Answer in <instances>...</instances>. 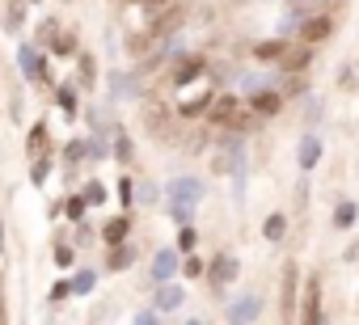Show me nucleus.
<instances>
[{
  "label": "nucleus",
  "mask_w": 359,
  "mask_h": 325,
  "mask_svg": "<svg viewBox=\"0 0 359 325\" xmlns=\"http://www.w3.org/2000/svg\"><path fill=\"white\" fill-rule=\"evenodd\" d=\"M212 174L220 178H233L237 194L245 190V178H249V152H245V140L233 135V131H220L216 140V152H212Z\"/></svg>",
  "instance_id": "obj_1"
},
{
  "label": "nucleus",
  "mask_w": 359,
  "mask_h": 325,
  "mask_svg": "<svg viewBox=\"0 0 359 325\" xmlns=\"http://www.w3.org/2000/svg\"><path fill=\"white\" fill-rule=\"evenodd\" d=\"M140 123L148 127V135H157V140H174V110H169V101L165 97H144L140 101Z\"/></svg>",
  "instance_id": "obj_2"
},
{
  "label": "nucleus",
  "mask_w": 359,
  "mask_h": 325,
  "mask_svg": "<svg viewBox=\"0 0 359 325\" xmlns=\"http://www.w3.org/2000/svg\"><path fill=\"white\" fill-rule=\"evenodd\" d=\"M17 68H22V76L30 85H51V60L42 56L34 42H22L17 47Z\"/></svg>",
  "instance_id": "obj_3"
},
{
  "label": "nucleus",
  "mask_w": 359,
  "mask_h": 325,
  "mask_svg": "<svg viewBox=\"0 0 359 325\" xmlns=\"http://www.w3.org/2000/svg\"><path fill=\"white\" fill-rule=\"evenodd\" d=\"M203 194H208V182H203L199 174H178V178L165 186V199H169V203H186V207H199Z\"/></svg>",
  "instance_id": "obj_4"
},
{
  "label": "nucleus",
  "mask_w": 359,
  "mask_h": 325,
  "mask_svg": "<svg viewBox=\"0 0 359 325\" xmlns=\"http://www.w3.org/2000/svg\"><path fill=\"white\" fill-rule=\"evenodd\" d=\"M212 72V64H208V56H199V51H190V56H178L174 60V72H169V85H178V89H186V85H194V81H203Z\"/></svg>",
  "instance_id": "obj_5"
},
{
  "label": "nucleus",
  "mask_w": 359,
  "mask_h": 325,
  "mask_svg": "<svg viewBox=\"0 0 359 325\" xmlns=\"http://www.w3.org/2000/svg\"><path fill=\"white\" fill-rule=\"evenodd\" d=\"M258 317H262V296L245 292V296L224 300V321H228V325H253Z\"/></svg>",
  "instance_id": "obj_6"
},
{
  "label": "nucleus",
  "mask_w": 359,
  "mask_h": 325,
  "mask_svg": "<svg viewBox=\"0 0 359 325\" xmlns=\"http://www.w3.org/2000/svg\"><path fill=\"white\" fill-rule=\"evenodd\" d=\"M174 275H182V253H178L174 245H165V249L152 253L148 279H152V288H161V283H174Z\"/></svg>",
  "instance_id": "obj_7"
},
{
  "label": "nucleus",
  "mask_w": 359,
  "mask_h": 325,
  "mask_svg": "<svg viewBox=\"0 0 359 325\" xmlns=\"http://www.w3.org/2000/svg\"><path fill=\"white\" fill-rule=\"evenodd\" d=\"M300 325H322L326 321V312H322V279L317 275H309L304 279V292H300V317H296Z\"/></svg>",
  "instance_id": "obj_8"
},
{
  "label": "nucleus",
  "mask_w": 359,
  "mask_h": 325,
  "mask_svg": "<svg viewBox=\"0 0 359 325\" xmlns=\"http://www.w3.org/2000/svg\"><path fill=\"white\" fill-rule=\"evenodd\" d=\"M182 17H186V13H182V5L174 0L169 9H161V13H152V17H148V30H144V34H148L152 42H169V38H174V30L182 26Z\"/></svg>",
  "instance_id": "obj_9"
},
{
  "label": "nucleus",
  "mask_w": 359,
  "mask_h": 325,
  "mask_svg": "<svg viewBox=\"0 0 359 325\" xmlns=\"http://www.w3.org/2000/svg\"><path fill=\"white\" fill-rule=\"evenodd\" d=\"M245 110V97L241 93H216V101H212V110H208V127H216V131H224L237 115Z\"/></svg>",
  "instance_id": "obj_10"
},
{
  "label": "nucleus",
  "mask_w": 359,
  "mask_h": 325,
  "mask_svg": "<svg viewBox=\"0 0 359 325\" xmlns=\"http://www.w3.org/2000/svg\"><path fill=\"white\" fill-rule=\"evenodd\" d=\"M296 38H300V42H309V47L330 42V38H334V13H309V17L300 22Z\"/></svg>",
  "instance_id": "obj_11"
},
{
  "label": "nucleus",
  "mask_w": 359,
  "mask_h": 325,
  "mask_svg": "<svg viewBox=\"0 0 359 325\" xmlns=\"http://www.w3.org/2000/svg\"><path fill=\"white\" fill-rule=\"evenodd\" d=\"M283 106H287V97H283L279 89H262V93H249V97H245V110H249V115H258L262 123L275 119Z\"/></svg>",
  "instance_id": "obj_12"
},
{
  "label": "nucleus",
  "mask_w": 359,
  "mask_h": 325,
  "mask_svg": "<svg viewBox=\"0 0 359 325\" xmlns=\"http://www.w3.org/2000/svg\"><path fill=\"white\" fill-rule=\"evenodd\" d=\"M237 275H241V262H237L233 253H220V258L208 266V283H212V292H216L220 300H224V288H228Z\"/></svg>",
  "instance_id": "obj_13"
},
{
  "label": "nucleus",
  "mask_w": 359,
  "mask_h": 325,
  "mask_svg": "<svg viewBox=\"0 0 359 325\" xmlns=\"http://www.w3.org/2000/svg\"><path fill=\"white\" fill-rule=\"evenodd\" d=\"M144 81L140 72H110V101H144Z\"/></svg>",
  "instance_id": "obj_14"
},
{
  "label": "nucleus",
  "mask_w": 359,
  "mask_h": 325,
  "mask_svg": "<svg viewBox=\"0 0 359 325\" xmlns=\"http://www.w3.org/2000/svg\"><path fill=\"white\" fill-rule=\"evenodd\" d=\"M322 152H326L322 135H317V131H304V135H300V144H296V165H300L304 174H313V169L322 165Z\"/></svg>",
  "instance_id": "obj_15"
},
{
  "label": "nucleus",
  "mask_w": 359,
  "mask_h": 325,
  "mask_svg": "<svg viewBox=\"0 0 359 325\" xmlns=\"http://www.w3.org/2000/svg\"><path fill=\"white\" fill-rule=\"evenodd\" d=\"M296 279H300V275H296V266L287 262V270H283V292H279V317H283L287 325L300 317V292H296Z\"/></svg>",
  "instance_id": "obj_16"
},
{
  "label": "nucleus",
  "mask_w": 359,
  "mask_h": 325,
  "mask_svg": "<svg viewBox=\"0 0 359 325\" xmlns=\"http://www.w3.org/2000/svg\"><path fill=\"white\" fill-rule=\"evenodd\" d=\"M313 51H317V47H309V42L287 47V56L279 60V72H287V76H309V68H313Z\"/></svg>",
  "instance_id": "obj_17"
},
{
  "label": "nucleus",
  "mask_w": 359,
  "mask_h": 325,
  "mask_svg": "<svg viewBox=\"0 0 359 325\" xmlns=\"http://www.w3.org/2000/svg\"><path fill=\"white\" fill-rule=\"evenodd\" d=\"M101 241H106L110 249L115 245H127V237H131V215L127 211H119V215H110V220L106 224H101V233H97Z\"/></svg>",
  "instance_id": "obj_18"
},
{
  "label": "nucleus",
  "mask_w": 359,
  "mask_h": 325,
  "mask_svg": "<svg viewBox=\"0 0 359 325\" xmlns=\"http://www.w3.org/2000/svg\"><path fill=\"white\" fill-rule=\"evenodd\" d=\"M287 38H262V42H253V64H275L279 68V60L287 56Z\"/></svg>",
  "instance_id": "obj_19"
},
{
  "label": "nucleus",
  "mask_w": 359,
  "mask_h": 325,
  "mask_svg": "<svg viewBox=\"0 0 359 325\" xmlns=\"http://www.w3.org/2000/svg\"><path fill=\"white\" fill-rule=\"evenodd\" d=\"M182 300H186V292H182L178 283H161V288H152V308H157V312H178V308H182Z\"/></svg>",
  "instance_id": "obj_20"
},
{
  "label": "nucleus",
  "mask_w": 359,
  "mask_h": 325,
  "mask_svg": "<svg viewBox=\"0 0 359 325\" xmlns=\"http://www.w3.org/2000/svg\"><path fill=\"white\" fill-rule=\"evenodd\" d=\"M56 106H60V115L72 123L76 115H81V93H76V85L72 81H64V85H56Z\"/></svg>",
  "instance_id": "obj_21"
},
{
  "label": "nucleus",
  "mask_w": 359,
  "mask_h": 325,
  "mask_svg": "<svg viewBox=\"0 0 359 325\" xmlns=\"http://www.w3.org/2000/svg\"><path fill=\"white\" fill-rule=\"evenodd\" d=\"M212 101H216V93H212V89H208V93H199V97H190V101H182V106H178V119H186V123H194V119H208Z\"/></svg>",
  "instance_id": "obj_22"
},
{
  "label": "nucleus",
  "mask_w": 359,
  "mask_h": 325,
  "mask_svg": "<svg viewBox=\"0 0 359 325\" xmlns=\"http://www.w3.org/2000/svg\"><path fill=\"white\" fill-rule=\"evenodd\" d=\"M355 220H359V203H355V199H338V203H334V215H330V224H334L338 233H347V228H355Z\"/></svg>",
  "instance_id": "obj_23"
},
{
  "label": "nucleus",
  "mask_w": 359,
  "mask_h": 325,
  "mask_svg": "<svg viewBox=\"0 0 359 325\" xmlns=\"http://www.w3.org/2000/svg\"><path fill=\"white\" fill-rule=\"evenodd\" d=\"M42 152H51V127H47V123H34L30 135H26V156L38 160Z\"/></svg>",
  "instance_id": "obj_24"
},
{
  "label": "nucleus",
  "mask_w": 359,
  "mask_h": 325,
  "mask_svg": "<svg viewBox=\"0 0 359 325\" xmlns=\"http://www.w3.org/2000/svg\"><path fill=\"white\" fill-rule=\"evenodd\" d=\"M110 156L119 160V165H131V160H135V144H131V135L123 127L110 131Z\"/></svg>",
  "instance_id": "obj_25"
},
{
  "label": "nucleus",
  "mask_w": 359,
  "mask_h": 325,
  "mask_svg": "<svg viewBox=\"0 0 359 325\" xmlns=\"http://www.w3.org/2000/svg\"><path fill=\"white\" fill-rule=\"evenodd\" d=\"M135 262V245L127 241V245H115L110 253H106V270H110V275H119V270H127Z\"/></svg>",
  "instance_id": "obj_26"
},
{
  "label": "nucleus",
  "mask_w": 359,
  "mask_h": 325,
  "mask_svg": "<svg viewBox=\"0 0 359 325\" xmlns=\"http://www.w3.org/2000/svg\"><path fill=\"white\" fill-rule=\"evenodd\" d=\"M262 237H267L271 245H279V241L287 237V215H283V211H271L267 220H262Z\"/></svg>",
  "instance_id": "obj_27"
},
{
  "label": "nucleus",
  "mask_w": 359,
  "mask_h": 325,
  "mask_svg": "<svg viewBox=\"0 0 359 325\" xmlns=\"http://www.w3.org/2000/svg\"><path fill=\"white\" fill-rule=\"evenodd\" d=\"M97 288V270L93 266H76V275H72V296H89Z\"/></svg>",
  "instance_id": "obj_28"
},
{
  "label": "nucleus",
  "mask_w": 359,
  "mask_h": 325,
  "mask_svg": "<svg viewBox=\"0 0 359 325\" xmlns=\"http://www.w3.org/2000/svg\"><path fill=\"white\" fill-rule=\"evenodd\" d=\"M85 211H89V199H85L81 190H72V194H64V215H68V220H76V224H85Z\"/></svg>",
  "instance_id": "obj_29"
},
{
  "label": "nucleus",
  "mask_w": 359,
  "mask_h": 325,
  "mask_svg": "<svg viewBox=\"0 0 359 325\" xmlns=\"http://www.w3.org/2000/svg\"><path fill=\"white\" fill-rule=\"evenodd\" d=\"M51 165H56V156H51V152H42L38 160H30V182H34V186H47V178H51Z\"/></svg>",
  "instance_id": "obj_30"
},
{
  "label": "nucleus",
  "mask_w": 359,
  "mask_h": 325,
  "mask_svg": "<svg viewBox=\"0 0 359 325\" xmlns=\"http://www.w3.org/2000/svg\"><path fill=\"white\" fill-rule=\"evenodd\" d=\"M194 245H199V228H194V224H182L178 237H174V249H178V253H194Z\"/></svg>",
  "instance_id": "obj_31"
},
{
  "label": "nucleus",
  "mask_w": 359,
  "mask_h": 325,
  "mask_svg": "<svg viewBox=\"0 0 359 325\" xmlns=\"http://www.w3.org/2000/svg\"><path fill=\"white\" fill-rule=\"evenodd\" d=\"M76 81H81L85 89H93V81H97V60H93V56H81V60H76Z\"/></svg>",
  "instance_id": "obj_32"
},
{
  "label": "nucleus",
  "mask_w": 359,
  "mask_h": 325,
  "mask_svg": "<svg viewBox=\"0 0 359 325\" xmlns=\"http://www.w3.org/2000/svg\"><path fill=\"white\" fill-rule=\"evenodd\" d=\"M182 275L186 279H208V262H203L199 253H186L182 258Z\"/></svg>",
  "instance_id": "obj_33"
},
{
  "label": "nucleus",
  "mask_w": 359,
  "mask_h": 325,
  "mask_svg": "<svg viewBox=\"0 0 359 325\" xmlns=\"http://www.w3.org/2000/svg\"><path fill=\"white\" fill-rule=\"evenodd\" d=\"M279 93H283V97H304V93H309V76H287V72H283Z\"/></svg>",
  "instance_id": "obj_34"
},
{
  "label": "nucleus",
  "mask_w": 359,
  "mask_h": 325,
  "mask_svg": "<svg viewBox=\"0 0 359 325\" xmlns=\"http://www.w3.org/2000/svg\"><path fill=\"white\" fill-rule=\"evenodd\" d=\"M22 22H26V0H9V13H5V30H9V34H17V30H22Z\"/></svg>",
  "instance_id": "obj_35"
},
{
  "label": "nucleus",
  "mask_w": 359,
  "mask_h": 325,
  "mask_svg": "<svg viewBox=\"0 0 359 325\" xmlns=\"http://www.w3.org/2000/svg\"><path fill=\"white\" fill-rule=\"evenodd\" d=\"M64 160H68V169H76L81 160H89V148H85V140H68V144H64Z\"/></svg>",
  "instance_id": "obj_36"
},
{
  "label": "nucleus",
  "mask_w": 359,
  "mask_h": 325,
  "mask_svg": "<svg viewBox=\"0 0 359 325\" xmlns=\"http://www.w3.org/2000/svg\"><path fill=\"white\" fill-rule=\"evenodd\" d=\"M56 38H60V26H56V17H47L34 34V47H56Z\"/></svg>",
  "instance_id": "obj_37"
},
{
  "label": "nucleus",
  "mask_w": 359,
  "mask_h": 325,
  "mask_svg": "<svg viewBox=\"0 0 359 325\" xmlns=\"http://www.w3.org/2000/svg\"><path fill=\"white\" fill-rule=\"evenodd\" d=\"M56 266H60V270H72V266H76V249H72L64 237L56 241Z\"/></svg>",
  "instance_id": "obj_38"
},
{
  "label": "nucleus",
  "mask_w": 359,
  "mask_h": 325,
  "mask_svg": "<svg viewBox=\"0 0 359 325\" xmlns=\"http://www.w3.org/2000/svg\"><path fill=\"white\" fill-rule=\"evenodd\" d=\"M135 194H140V199H135V203H144V207H157V203H161V194H165V190H161V186H157V182H144V186H140V190H135Z\"/></svg>",
  "instance_id": "obj_39"
},
{
  "label": "nucleus",
  "mask_w": 359,
  "mask_h": 325,
  "mask_svg": "<svg viewBox=\"0 0 359 325\" xmlns=\"http://www.w3.org/2000/svg\"><path fill=\"white\" fill-rule=\"evenodd\" d=\"M68 296H72V279H60L56 288H51V292H47V304H51V308H60V304H64Z\"/></svg>",
  "instance_id": "obj_40"
},
{
  "label": "nucleus",
  "mask_w": 359,
  "mask_h": 325,
  "mask_svg": "<svg viewBox=\"0 0 359 325\" xmlns=\"http://www.w3.org/2000/svg\"><path fill=\"white\" fill-rule=\"evenodd\" d=\"M81 194H85V199H89V207H101V203H106V186H101V182H97V178H89V182H85V190H81Z\"/></svg>",
  "instance_id": "obj_41"
},
{
  "label": "nucleus",
  "mask_w": 359,
  "mask_h": 325,
  "mask_svg": "<svg viewBox=\"0 0 359 325\" xmlns=\"http://www.w3.org/2000/svg\"><path fill=\"white\" fill-rule=\"evenodd\" d=\"M169 215H174L178 228H182V224H194V207H186V203H169Z\"/></svg>",
  "instance_id": "obj_42"
},
{
  "label": "nucleus",
  "mask_w": 359,
  "mask_h": 325,
  "mask_svg": "<svg viewBox=\"0 0 359 325\" xmlns=\"http://www.w3.org/2000/svg\"><path fill=\"white\" fill-rule=\"evenodd\" d=\"M131 203H135V182H131V178H119V207L127 211Z\"/></svg>",
  "instance_id": "obj_43"
},
{
  "label": "nucleus",
  "mask_w": 359,
  "mask_h": 325,
  "mask_svg": "<svg viewBox=\"0 0 359 325\" xmlns=\"http://www.w3.org/2000/svg\"><path fill=\"white\" fill-rule=\"evenodd\" d=\"M51 56H76V38L72 34H60L56 47H51Z\"/></svg>",
  "instance_id": "obj_44"
},
{
  "label": "nucleus",
  "mask_w": 359,
  "mask_h": 325,
  "mask_svg": "<svg viewBox=\"0 0 359 325\" xmlns=\"http://www.w3.org/2000/svg\"><path fill=\"white\" fill-rule=\"evenodd\" d=\"M131 325H161V312H157V308H140Z\"/></svg>",
  "instance_id": "obj_45"
},
{
  "label": "nucleus",
  "mask_w": 359,
  "mask_h": 325,
  "mask_svg": "<svg viewBox=\"0 0 359 325\" xmlns=\"http://www.w3.org/2000/svg\"><path fill=\"white\" fill-rule=\"evenodd\" d=\"M127 47H131V56H144V51L152 47V38H148V34H131V38H127Z\"/></svg>",
  "instance_id": "obj_46"
},
{
  "label": "nucleus",
  "mask_w": 359,
  "mask_h": 325,
  "mask_svg": "<svg viewBox=\"0 0 359 325\" xmlns=\"http://www.w3.org/2000/svg\"><path fill=\"white\" fill-rule=\"evenodd\" d=\"M135 5H144V9H148V17H152V13H161V9H169L174 0H135Z\"/></svg>",
  "instance_id": "obj_47"
},
{
  "label": "nucleus",
  "mask_w": 359,
  "mask_h": 325,
  "mask_svg": "<svg viewBox=\"0 0 359 325\" xmlns=\"http://www.w3.org/2000/svg\"><path fill=\"white\" fill-rule=\"evenodd\" d=\"M72 241H76V245H89V241H93V228H89V224H76V237H72Z\"/></svg>",
  "instance_id": "obj_48"
},
{
  "label": "nucleus",
  "mask_w": 359,
  "mask_h": 325,
  "mask_svg": "<svg viewBox=\"0 0 359 325\" xmlns=\"http://www.w3.org/2000/svg\"><path fill=\"white\" fill-rule=\"evenodd\" d=\"M322 115H326V106H322V101H309V123H317Z\"/></svg>",
  "instance_id": "obj_49"
},
{
  "label": "nucleus",
  "mask_w": 359,
  "mask_h": 325,
  "mask_svg": "<svg viewBox=\"0 0 359 325\" xmlns=\"http://www.w3.org/2000/svg\"><path fill=\"white\" fill-rule=\"evenodd\" d=\"M355 258H359V241H355V245H347V262H355Z\"/></svg>",
  "instance_id": "obj_50"
},
{
  "label": "nucleus",
  "mask_w": 359,
  "mask_h": 325,
  "mask_svg": "<svg viewBox=\"0 0 359 325\" xmlns=\"http://www.w3.org/2000/svg\"><path fill=\"white\" fill-rule=\"evenodd\" d=\"M0 253H5V224H0Z\"/></svg>",
  "instance_id": "obj_51"
},
{
  "label": "nucleus",
  "mask_w": 359,
  "mask_h": 325,
  "mask_svg": "<svg viewBox=\"0 0 359 325\" xmlns=\"http://www.w3.org/2000/svg\"><path fill=\"white\" fill-rule=\"evenodd\" d=\"M186 325H203V317H190V321H186Z\"/></svg>",
  "instance_id": "obj_52"
},
{
  "label": "nucleus",
  "mask_w": 359,
  "mask_h": 325,
  "mask_svg": "<svg viewBox=\"0 0 359 325\" xmlns=\"http://www.w3.org/2000/svg\"><path fill=\"white\" fill-rule=\"evenodd\" d=\"M0 325H5V304H0Z\"/></svg>",
  "instance_id": "obj_53"
},
{
  "label": "nucleus",
  "mask_w": 359,
  "mask_h": 325,
  "mask_svg": "<svg viewBox=\"0 0 359 325\" xmlns=\"http://www.w3.org/2000/svg\"><path fill=\"white\" fill-rule=\"evenodd\" d=\"M30 5H42V0H30Z\"/></svg>",
  "instance_id": "obj_54"
}]
</instances>
